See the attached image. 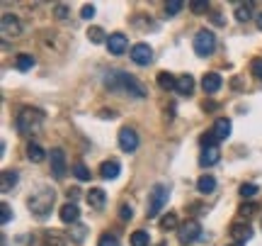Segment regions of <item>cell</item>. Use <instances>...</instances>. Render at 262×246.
<instances>
[{
  "instance_id": "21",
  "label": "cell",
  "mask_w": 262,
  "mask_h": 246,
  "mask_svg": "<svg viewBox=\"0 0 262 246\" xmlns=\"http://www.w3.org/2000/svg\"><path fill=\"white\" fill-rule=\"evenodd\" d=\"M196 190H199L202 195H211L216 190V178L214 176H202V178L196 180Z\"/></svg>"
},
{
  "instance_id": "38",
  "label": "cell",
  "mask_w": 262,
  "mask_h": 246,
  "mask_svg": "<svg viewBox=\"0 0 262 246\" xmlns=\"http://www.w3.org/2000/svg\"><path fill=\"white\" fill-rule=\"evenodd\" d=\"M119 217H122V219H131V217H134V210H131V205H126V202H124L122 207H119Z\"/></svg>"
},
{
  "instance_id": "2",
  "label": "cell",
  "mask_w": 262,
  "mask_h": 246,
  "mask_svg": "<svg viewBox=\"0 0 262 246\" xmlns=\"http://www.w3.org/2000/svg\"><path fill=\"white\" fill-rule=\"evenodd\" d=\"M41 124H44V112L37 110V107H22L17 112V117H15V127H17L19 134L37 132Z\"/></svg>"
},
{
  "instance_id": "25",
  "label": "cell",
  "mask_w": 262,
  "mask_h": 246,
  "mask_svg": "<svg viewBox=\"0 0 262 246\" xmlns=\"http://www.w3.org/2000/svg\"><path fill=\"white\" fill-rule=\"evenodd\" d=\"M160 229H163V232H170V229H180L178 215H175V212H168L165 217L160 219Z\"/></svg>"
},
{
  "instance_id": "24",
  "label": "cell",
  "mask_w": 262,
  "mask_h": 246,
  "mask_svg": "<svg viewBox=\"0 0 262 246\" xmlns=\"http://www.w3.org/2000/svg\"><path fill=\"white\" fill-rule=\"evenodd\" d=\"M158 85L163 88V90H175V85H178V78L170 76V73H158Z\"/></svg>"
},
{
  "instance_id": "16",
  "label": "cell",
  "mask_w": 262,
  "mask_h": 246,
  "mask_svg": "<svg viewBox=\"0 0 262 246\" xmlns=\"http://www.w3.org/2000/svg\"><path fill=\"white\" fill-rule=\"evenodd\" d=\"M231 237H233L238 244H245L248 239L253 237V229L248 227V224H241V222H235V224H231Z\"/></svg>"
},
{
  "instance_id": "30",
  "label": "cell",
  "mask_w": 262,
  "mask_h": 246,
  "mask_svg": "<svg viewBox=\"0 0 262 246\" xmlns=\"http://www.w3.org/2000/svg\"><path fill=\"white\" fill-rule=\"evenodd\" d=\"M216 142H219V137H216L214 132H206V134H202V137H199V144H202L204 149H214Z\"/></svg>"
},
{
  "instance_id": "23",
  "label": "cell",
  "mask_w": 262,
  "mask_h": 246,
  "mask_svg": "<svg viewBox=\"0 0 262 246\" xmlns=\"http://www.w3.org/2000/svg\"><path fill=\"white\" fill-rule=\"evenodd\" d=\"M34 56H29V54H19L17 59H15V66H17V71H32L34 68Z\"/></svg>"
},
{
  "instance_id": "34",
  "label": "cell",
  "mask_w": 262,
  "mask_h": 246,
  "mask_svg": "<svg viewBox=\"0 0 262 246\" xmlns=\"http://www.w3.org/2000/svg\"><path fill=\"white\" fill-rule=\"evenodd\" d=\"M241 195H243V198L257 195V185H255V183H243V185H241Z\"/></svg>"
},
{
  "instance_id": "39",
  "label": "cell",
  "mask_w": 262,
  "mask_h": 246,
  "mask_svg": "<svg viewBox=\"0 0 262 246\" xmlns=\"http://www.w3.org/2000/svg\"><path fill=\"white\" fill-rule=\"evenodd\" d=\"M80 15H83V20H93L95 17V5H83Z\"/></svg>"
},
{
  "instance_id": "44",
  "label": "cell",
  "mask_w": 262,
  "mask_h": 246,
  "mask_svg": "<svg viewBox=\"0 0 262 246\" xmlns=\"http://www.w3.org/2000/svg\"><path fill=\"white\" fill-rule=\"evenodd\" d=\"M228 246H245V244H238V241H233V244H228Z\"/></svg>"
},
{
  "instance_id": "10",
  "label": "cell",
  "mask_w": 262,
  "mask_h": 246,
  "mask_svg": "<svg viewBox=\"0 0 262 246\" xmlns=\"http://www.w3.org/2000/svg\"><path fill=\"white\" fill-rule=\"evenodd\" d=\"M58 217H61V222H63V224H75V222L80 219V207H78L75 202H66V205H61Z\"/></svg>"
},
{
  "instance_id": "11",
  "label": "cell",
  "mask_w": 262,
  "mask_h": 246,
  "mask_svg": "<svg viewBox=\"0 0 262 246\" xmlns=\"http://www.w3.org/2000/svg\"><path fill=\"white\" fill-rule=\"evenodd\" d=\"M51 171L56 178H63L66 176V154L63 149H51Z\"/></svg>"
},
{
  "instance_id": "12",
  "label": "cell",
  "mask_w": 262,
  "mask_h": 246,
  "mask_svg": "<svg viewBox=\"0 0 262 246\" xmlns=\"http://www.w3.org/2000/svg\"><path fill=\"white\" fill-rule=\"evenodd\" d=\"M0 27H3V34H5V37H17L19 32H22V25H19V20L12 17V15H3V22H0Z\"/></svg>"
},
{
  "instance_id": "42",
  "label": "cell",
  "mask_w": 262,
  "mask_h": 246,
  "mask_svg": "<svg viewBox=\"0 0 262 246\" xmlns=\"http://www.w3.org/2000/svg\"><path fill=\"white\" fill-rule=\"evenodd\" d=\"M68 198H71V200H75V198H78V190H75V188H71V190H68Z\"/></svg>"
},
{
  "instance_id": "17",
  "label": "cell",
  "mask_w": 262,
  "mask_h": 246,
  "mask_svg": "<svg viewBox=\"0 0 262 246\" xmlns=\"http://www.w3.org/2000/svg\"><path fill=\"white\" fill-rule=\"evenodd\" d=\"M17 180H19L17 171L5 168V171H3V178H0V190H3V193H10V190L17 185Z\"/></svg>"
},
{
  "instance_id": "18",
  "label": "cell",
  "mask_w": 262,
  "mask_h": 246,
  "mask_svg": "<svg viewBox=\"0 0 262 246\" xmlns=\"http://www.w3.org/2000/svg\"><path fill=\"white\" fill-rule=\"evenodd\" d=\"M175 90H178L180 95H185V98H189V95L194 93V78L189 76V73H185V76L178 78V85H175Z\"/></svg>"
},
{
  "instance_id": "1",
  "label": "cell",
  "mask_w": 262,
  "mask_h": 246,
  "mask_svg": "<svg viewBox=\"0 0 262 246\" xmlns=\"http://www.w3.org/2000/svg\"><path fill=\"white\" fill-rule=\"evenodd\" d=\"M104 85L110 88V90H124V93L134 95V98H146V88H143V83H139L134 76H129V73H124V71H110V73H104Z\"/></svg>"
},
{
  "instance_id": "19",
  "label": "cell",
  "mask_w": 262,
  "mask_h": 246,
  "mask_svg": "<svg viewBox=\"0 0 262 246\" xmlns=\"http://www.w3.org/2000/svg\"><path fill=\"white\" fill-rule=\"evenodd\" d=\"M214 134L219 137V142H221V139H228V137H231V120L219 117L214 122Z\"/></svg>"
},
{
  "instance_id": "4",
  "label": "cell",
  "mask_w": 262,
  "mask_h": 246,
  "mask_svg": "<svg viewBox=\"0 0 262 246\" xmlns=\"http://www.w3.org/2000/svg\"><path fill=\"white\" fill-rule=\"evenodd\" d=\"M170 198V188L165 183H158V185H153L148 193V207H146V217H158L160 210L165 207V202Z\"/></svg>"
},
{
  "instance_id": "8",
  "label": "cell",
  "mask_w": 262,
  "mask_h": 246,
  "mask_svg": "<svg viewBox=\"0 0 262 246\" xmlns=\"http://www.w3.org/2000/svg\"><path fill=\"white\" fill-rule=\"evenodd\" d=\"M129 54H131V61L139 64V66H148L150 61H153V49L148 44H134Z\"/></svg>"
},
{
  "instance_id": "22",
  "label": "cell",
  "mask_w": 262,
  "mask_h": 246,
  "mask_svg": "<svg viewBox=\"0 0 262 246\" xmlns=\"http://www.w3.org/2000/svg\"><path fill=\"white\" fill-rule=\"evenodd\" d=\"M44 156H47V154H44V149H41L37 142H29L27 144V159H29V161L41 163V161H44Z\"/></svg>"
},
{
  "instance_id": "15",
  "label": "cell",
  "mask_w": 262,
  "mask_h": 246,
  "mask_svg": "<svg viewBox=\"0 0 262 246\" xmlns=\"http://www.w3.org/2000/svg\"><path fill=\"white\" fill-rule=\"evenodd\" d=\"M104 202H107V193L102 188H90L88 190V205L95 210H102Z\"/></svg>"
},
{
  "instance_id": "20",
  "label": "cell",
  "mask_w": 262,
  "mask_h": 246,
  "mask_svg": "<svg viewBox=\"0 0 262 246\" xmlns=\"http://www.w3.org/2000/svg\"><path fill=\"white\" fill-rule=\"evenodd\" d=\"M221 159V152H219V146H214V149H204L202 152V156H199V166H214L216 161Z\"/></svg>"
},
{
  "instance_id": "5",
  "label": "cell",
  "mask_w": 262,
  "mask_h": 246,
  "mask_svg": "<svg viewBox=\"0 0 262 246\" xmlns=\"http://www.w3.org/2000/svg\"><path fill=\"white\" fill-rule=\"evenodd\" d=\"M216 49V34L211 29H199L194 34V51L199 56H211Z\"/></svg>"
},
{
  "instance_id": "13",
  "label": "cell",
  "mask_w": 262,
  "mask_h": 246,
  "mask_svg": "<svg viewBox=\"0 0 262 246\" xmlns=\"http://www.w3.org/2000/svg\"><path fill=\"white\" fill-rule=\"evenodd\" d=\"M221 85H224V78L219 76V73H206L202 78V88H204L206 95H214L216 90H221Z\"/></svg>"
},
{
  "instance_id": "31",
  "label": "cell",
  "mask_w": 262,
  "mask_h": 246,
  "mask_svg": "<svg viewBox=\"0 0 262 246\" xmlns=\"http://www.w3.org/2000/svg\"><path fill=\"white\" fill-rule=\"evenodd\" d=\"M257 207H260V205H255V202H243V205L238 207V215H241V217H253L255 212H257Z\"/></svg>"
},
{
  "instance_id": "14",
  "label": "cell",
  "mask_w": 262,
  "mask_h": 246,
  "mask_svg": "<svg viewBox=\"0 0 262 246\" xmlns=\"http://www.w3.org/2000/svg\"><path fill=\"white\" fill-rule=\"evenodd\" d=\"M119 173H122V163L117 161V159H110V161H104L102 166H100V176H102L104 180H114Z\"/></svg>"
},
{
  "instance_id": "3",
  "label": "cell",
  "mask_w": 262,
  "mask_h": 246,
  "mask_svg": "<svg viewBox=\"0 0 262 246\" xmlns=\"http://www.w3.org/2000/svg\"><path fill=\"white\" fill-rule=\"evenodd\" d=\"M54 200H56L54 188H39L37 193H34V195H29V200H27L29 212H32V215H37V217H47L49 212H51Z\"/></svg>"
},
{
  "instance_id": "28",
  "label": "cell",
  "mask_w": 262,
  "mask_h": 246,
  "mask_svg": "<svg viewBox=\"0 0 262 246\" xmlns=\"http://www.w3.org/2000/svg\"><path fill=\"white\" fill-rule=\"evenodd\" d=\"M88 39H90L93 44H102V42H107L102 27H90V29H88Z\"/></svg>"
},
{
  "instance_id": "9",
  "label": "cell",
  "mask_w": 262,
  "mask_h": 246,
  "mask_svg": "<svg viewBox=\"0 0 262 246\" xmlns=\"http://www.w3.org/2000/svg\"><path fill=\"white\" fill-rule=\"evenodd\" d=\"M107 49H110V54H114V56H122L124 51L129 49V39H126V34H124V32H114V34H110V39H107Z\"/></svg>"
},
{
  "instance_id": "33",
  "label": "cell",
  "mask_w": 262,
  "mask_h": 246,
  "mask_svg": "<svg viewBox=\"0 0 262 246\" xmlns=\"http://www.w3.org/2000/svg\"><path fill=\"white\" fill-rule=\"evenodd\" d=\"M180 10H182V3H180V0H170V3H165V15H168V17H175Z\"/></svg>"
},
{
  "instance_id": "7",
  "label": "cell",
  "mask_w": 262,
  "mask_h": 246,
  "mask_svg": "<svg viewBox=\"0 0 262 246\" xmlns=\"http://www.w3.org/2000/svg\"><path fill=\"white\" fill-rule=\"evenodd\" d=\"M119 149L126 154H134L139 149V134H136V129H131V127H122L119 129Z\"/></svg>"
},
{
  "instance_id": "43",
  "label": "cell",
  "mask_w": 262,
  "mask_h": 246,
  "mask_svg": "<svg viewBox=\"0 0 262 246\" xmlns=\"http://www.w3.org/2000/svg\"><path fill=\"white\" fill-rule=\"evenodd\" d=\"M257 27L262 29V12H260V15H257Z\"/></svg>"
},
{
  "instance_id": "40",
  "label": "cell",
  "mask_w": 262,
  "mask_h": 246,
  "mask_svg": "<svg viewBox=\"0 0 262 246\" xmlns=\"http://www.w3.org/2000/svg\"><path fill=\"white\" fill-rule=\"evenodd\" d=\"M56 17L58 20H66V17H68V8H66V5H61V3L56 5Z\"/></svg>"
},
{
  "instance_id": "35",
  "label": "cell",
  "mask_w": 262,
  "mask_h": 246,
  "mask_svg": "<svg viewBox=\"0 0 262 246\" xmlns=\"http://www.w3.org/2000/svg\"><path fill=\"white\" fill-rule=\"evenodd\" d=\"M97 246H119V239L114 237V234H102L100 241H97Z\"/></svg>"
},
{
  "instance_id": "29",
  "label": "cell",
  "mask_w": 262,
  "mask_h": 246,
  "mask_svg": "<svg viewBox=\"0 0 262 246\" xmlns=\"http://www.w3.org/2000/svg\"><path fill=\"white\" fill-rule=\"evenodd\" d=\"M73 176L78 180H90V171H88V166H85L83 161H78L73 166Z\"/></svg>"
},
{
  "instance_id": "32",
  "label": "cell",
  "mask_w": 262,
  "mask_h": 246,
  "mask_svg": "<svg viewBox=\"0 0 262 246\" xmlns=\"http://www.w3.org/2000/svg\"><path fill=\"white\" fill-rule=\"evenodd\" d=\"M189 10H192L194 15H204L206 10H209V3H206V0H192V3H189Z\"/></svg>"
},
{
  "instance_id": "36",
  "label": "cell",
  "mask_w": 262,
  "mask_h": 246,
  "mask_svg": "<svg viewBox=\"0 0 262 246\" xmlns=\"http://www.w3.org/2000/svg\"><path fill=\"white\" fill-rule=\"evenodd\" d=\"M10 219H12V212H10V205H8V202H3V205H0V222H3V224H8Z\"/></svg>"
},
{
  "instance_id": "41",
  "label": "cell",
  "mask_w": 262,
  "mask_h": 246,
  "mask_svg": "<svg viewBox=\"0 0 262 246\" xmlns=\"http://www.w3.org/2000/svg\"><path fill=\"white\" fill-rule=\"evenodd\" d=\"M202 110H204V112H214V110H216V103H211V100H204V103H202Z\"/></svg>"
},
{
  "instance_id": "27",
  "label": "cell",
  "mask_w": 262,
  "mask_h": 246,
  "mask_svg": "<svg viewBox=\"0 0 262 246\" xmlns=\"http://www.w3.org/2000/svg\"><path fill=\"white\" fill-rule=\"evenodd\" d=\"M148 244H150L148 232L139 229V232H134V234H131V246H148Z\"/></svg>"
},
{
  "instance_id": "37",
  "label": "cell",
  "mask_w": 262,
  "mask_h": 246,
  "mask_svg": "<svg viewBox=\"0 0 262 246\" xmlns=\"http://www.w3.org/2000/svg\"><path fill=\"white\" fill-rule=\"evenodd\" d=\"M250 71H253V76L257 81H262V59H253V64H250Z\"/></svg>"
},
{
  "instance_id": "26",
  "label": "cell",
  "mask_w": 262,
  "mask_h": 246,
  "mask_svg": "<svg viewBox=\"0 0 262 246\" xmlns=\"http://www.w3.org/2000/svg\"><path fill=\"white\" fill-rule=\"evenodd\" d=\"M250 17H253V3L238 5V10H235V20H238V22H248Z\"/></svg>"
},
{
  "instance_id": "6",
  "label": "cell",
  "mask_w": 262,
  "mask_h": 246,
  "mask_svg": "<svg viewBox=\"0 0 262 246\" xmlns=\"http://www.w3.org/2000/svg\"><path fill=\"white\" fill-rule=\"evenodd\" d=\"M178 237L182 244H192V241H196V239L202 237V227H199V222H194V219H187V222H182L178 229Z\"/></svg>"
}]
</instances>
